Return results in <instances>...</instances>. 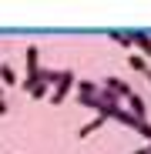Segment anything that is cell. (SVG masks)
I'll list each match as a JSON object with an SVG mask.
<instances>
[{
	"instance_id": "9c48e42d",
	"label": "cell",
	"mask_w": 151,
	"mask_h": 154,
	"mask_svg": "<svg viewBox=\"0 0 151 154\" xmlns=\"http://www.w3.org/2000/svg\"><path fill=\"white\" fill-rule=\"evenodd\" d=\"M74 87H77V97H94V94L101 91V84H97V81H77Z\"/></svg>"
},
{
	"instance_id": "8fae6325",
	"label": "cell",
	"mask_w": 151,
	"mask_h": 154,
	"mask_svg": "<svg viewBox=\"0 0 151 154\" xmlns=\"http://www.w3.org/2000/svg\"><path fill=\"white\" fill-rule=\"evenodd\" d=\"M128 67H131V70H138V74H148V70H151V67H148V60H144L141 54H131V57H128Z\"/></svg>"
},
{
	"instance_id": "7c38bea8",
	"label": "cell",
	"mask_w": 151,
	"mask_h": 154,
	"mask_svg": "<svg viewBox=\"0 0 151 154\" xmlns=\"http://www.w3.org/2000/svg\"><path fill=\"white\" fill-rule=\"evenodd\" d=\"M108 37L114 44H121V47H131V34H124V30H108Z\"/></svg>"
},
{
	"instance_id": "30bf717a",
	"label": "cell",
	"mask_w": 151,
	"mask_h": 154,
	"mask_svg": "<svg viewBox=\"0 0 151 154\" xmlns=\"http://www.w3.org/2000/svg\"><path fill=\"white\" fill-rule=\"evenodd\" d=\"M0 84H4V87L7 84H17V70L10 64H0Z\"/></svg>"
},
{
	"instance_id": "52a82bcc",
	"label": "cell",
	"mask_w": 151,
	"mask_h": 154,
	"mask_svg": "<svg viewBox=\"0 0 151 154\" xmlns=\"http://www.w3.org/2000/svg\"><path fill=\"white\" fill-rule=\"evenodd\" d=\"M108 121V114H97V117H91L87 124H81V131H77V137H87V134H94V131H101V124Z\"/></svg>"
},
{
	"instance_id": "277c9868",
	"label": "cell",
	"mask_w": 151,
	"mask_h": 154,
	"mask_svg": "<svg viewBox=\"0 0 151 154\" xmlns=\"http://www.w3.org/2000/svg\"><path fill=\"white\" fill-rule=\"evenodd\" d=\"M104 91H108L111 97H128V94H131L128 81H121V77H108V81H104Z\"/></svg>"
},
{
	"instance_id": "ba28073f",
	"label": "cell",
	"mask_w": 151,
	"mask_h": 154,
	"mask_svg": "<svg viewBox=\"0 0 151 154\" xmlns=\"http://www.w3.org/2000/svg\"><path fill=\"white\" fill-rule=\"evenodd\" d=\"M111 117H114L118 124H124V127H131V131H134V127H138V121H141V117H134L131 111H121V107H114V114H111Z\"/></svg>"
},
{
	"instance_id": "5bb4252c",
	"label": "cell",
	"mask_w": 151,
	"mask_h": 154,
	"mask_svg": "<svg viewBox=\"0 0 151 154\" xmlns=\"http://www.w3.org/2000/svg\"><path fill=\"white\" fill-rule=\"evenodd\" d=\"M131 154H151V147H138V151H131Z\"/></svg>"
},
{
	"instance_id": "7a4b0ae2",
	"label": "cell",
	"mask_w": 151,
	"mask_h": 154,
	"mask_svg": "<svg viewBox=\"0 0 151 154\" xmlns=\"http://www.w3.org/2000/svg\"><path fill=\"white\" fill-rule=\"evenodd\" d=\"M24 87H27L30 97H50V84L40 81V77H27V81H24Z\"/></svg>"
},
{
	"instance_id": "ac0fdd59",
	"label": "cell",
	"mask_w": 151,
	"mask_h": 154,
	"mask_svg": "<svg viewBox=\"0 0 151 154\" xmlns=\"http://www.w3.org/2000/svg\"><path fill=\"white\" fill-rule=\"evenodd\" d=\"M148 147H151V141H148Z\"/></svg>"
},
{
	"instance_id": "2e32d148",
	"label": "cell",
	"mask_w": 151,
	"mask_h": 154,
	"mask_svg": "<svg viewBox=\"0 0 151 154\" xmlns=\"http://www.w3.org/2000/svg\"><path fill=\"white\" fill-rule=\"evenodd\" d=\"M0 100H4V84H0Z\"/></svg>"
},
{
	"instance_id": "3957f363",
	"label": "cell",
	"mask_w": 151,
	"mask_h": 154,
	"mask_svg": "<svg viewBox=\"0 0 151 154\" xmlns=\"http://www.w3.org/2000/svg\"><path fill=\"white\" fill-rule=\"evenodd\" d=\"M131 47L141 50V57H151V34L148 30H131Z\"/></svg>"
},
{
	"instance_id": "4fadbf2b",
	"label": "cell",
	"mask_w": 151,
	"mask_h": 154,
	"mask_svg": "<svg viewBox=\"0 0 151 154\" xmlns=\"http://www.w3.org/2000/svg\"><path fill=\"white\" fill-rule=\"evenodd\" d=\"M134 131H138L141 137H148V141H151V124H148V121H138V127H134Z\"/></svg>"
},
{
	"instance_id": "8992f818",
	"label": "cell",
	"mask_w": 151,
	"mask_h": 154,
	"mask_svg": "<svg viewBox=\"0 0 151 154\" xmlns=\"http://www.w3.org/2000/svg\"><path fill=\"white\" fill-rule=\"evenodd\" d=\"M128 107H131V114H134V117H141V121H144L148 107H144V97H141V94H134V91L128 94Z\"/></svg>"
},
{
	"instance_id": "9a60e30c",
	"label": "cell",
	"mask_w": 151,
	"mask_h": 154,
	"mask_svg": "<svg viewBox=\"0 0 151 154\" xmlns=\"http://www.w3.org/2000/svg\"><path fill=\"white\" fill-rule=\"evenodd\" d=\"M7 114V100H0V117H4Z\"/></svg>"
},
{
	"instance_id": "6da1fadb",
	"label": "cell",
	"mask_w": 151,
	"mask_h": 154,
	"mask_svg": "<svg viewBox=\"0 0 151 154\" xmlns=\"http://www.w3.org/2000/svg\"><path fill=\"white\" fill-rule=\"evenodd\" d=\"M74 84H77L74 70H61L57 84H54V91H50V100H54V104H64V100H67V94L74 91Z\"/></svg>"
},
{
	"instance_id": "e0dca14e",
	"label": "cell",
	"mask_w": 151,
	"mask_h": 154,
	"mask_svg": "<svg viewBox=\"0 0 151 154\" xmlns=\"http://www.w3.org/2000/svg\"><path fill=\"white\" fill-rule=\"evenodd\" d=\"M144 77H148V84H151V70H148V74H144Z\"/></svg>"
},
{
	"instance_id": "5b68a950",
	"label": "cell",
	"mask_w": 151,
	"mask_h": 154,
	"mask_svg": "<svg viewBox=\"0 0 151 154\" xmlns=\"http://www.w3.org/2000/svg\"><path fill=\"white\" fill-rule=\"evenodd\" d=\"M27 77H37L40 74V50H37V44H27Z\"/></svg>"
}]
</instances>
